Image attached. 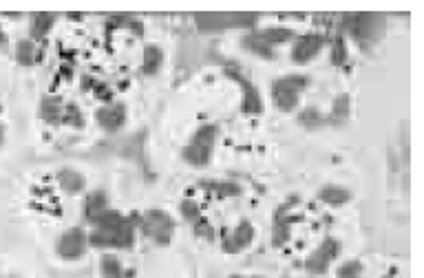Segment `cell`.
Segmentation results:
<instances>
[{
    "label": "cell",
    "instance_id": "1",
    "mask_svg": "<svg viewBox=\"0 0 424 278\" xmlns=\"http://www.w3.org/2000/svg\"><path fill=\"white\" fill-rule=\"evenodd\" d=\"M139 219V214H131L113 228H93L89 232V245L95 249H131L135 245Z\"/></svg>",
    "mask_w": 424,
    "mask_h": 278
},
{
    "label": "cell",
    "instance_id": "2",
    "mask_svg": "<svg viewBox=\"0 0 424 278\" xmlns=\"http://www.w3.org/2000/svg\"><path fill=\"white\" fill-rule=\"evenodd\" d=\"M385 16L380 13H347L343 16V31H347L356 43L367 45L385 34Z\"/></svg>",
    "mask_w": 424,
    "mask_h": 278
},
{
    "label": "cell",
    "instance_id": "3",
    "mask_svg": "<svg viewBox=\"0 0 424 278\" xmlns=\"http://www.w3.org/2000/svg\"><path fill=\"white\" fill-rule=\"evenodd\" d=\"M139 230L155 245L168 247L175 236V221L166 210H146L139 219Z\"/></svg>",
    "mask_w": 424,
    "mask_h": 278
},
{
    "label": "cell",
    "instance_id": "4",
    "mask_svg": "<svg viewBox=\"0 0 424 278\" xmlns=\"http://www.w3.org/2000/svg\"><path fill=\"white\" fill-rule=\"evenodd\" d=\"M225 75L232 78L239 87L243 91V97H241V113L243 115H261L263 113V97L259 93V89L254 87V82L243 73V68L239 64H228L225 66Z\"/></svg>",
    "mask_w": 424,
    "mask_h": 278
},
{
    "label": "cell",
    "instance_id": "5",
    "mask_svg": "<svg viewBox=\"0 0 424 278\" xmlns=\"http://www.w3.org/2000/svg\"><path fill=\"white\" fill-rule=\"evenodd\" d=\"M195 22L202 31H219L228 27H241V29H254L259 22L257 13H212V16H195Z\"/></svg>",
    "mask_w": 424,
    "mask_h": 278
},
{
    "label": "cell",
    "instance_id": "6",
    "mask_svg": "<svg viewBox=\"0 0 424 278\" xmlns=\"http://www.w3.org/2000/svg\"><path fill=\"white\" fill-rule=\"evenodd\" d=\"M89 232H84L82 228H69L64 230L58 241H55V254L62 261H80L84 258V254L89 252Z\"/></svg>",
    "mask_w": 424,
    "mask_h": 278
},
{
    "label": "cell",
    "instance_id": "7",
    "mask_svg": "<svg viewBox=\"0 0 424 278\" xmlns=\"http://www.w3.org/2000/svg\"><path fill=\"white\" fill-rule=\"evenodd\" d=\"M341 252H343V243L334 239V236H327V239H323V243L305 258V272L314 276L325 274L332 263L341 256Z\"/></svg>",
    "mask_w": 424,
    "mask_h": 278
},
{
    "label": "cell",
    "instance_id": "8",
    "mask_svg": "<svg viewBox=\"0 0 424 278\" xmlns=\"http://www.w3.org/2000/svg\"><path fill=\"white\" fill-rule=\"evenodd\" d=\"M325 43H327V36L320 31H309L303 36H296L294 45H292V62L301 64V66L309 64L323 51Z\"/></svg>",
    "mask_w": 424,
    "mask_h": 278
},
{
    "label": "cell",
    "instance_id": "9",
    "mask_svg": "<svg viewBox=\"0 0 424 278\" xmlns=\"http://www.w3.org/2000/svg\"><path fill=\"white\" fill-rule=\"evenodd\" d=\"M254 241V226L250 221H241L232 232H225L223 234V241H221V247L225 254H239L248 249Z\"/></svg>",
    "mask_w": 424,
    "mask_h": 278
},
{
    "label": "cell",
    "instance_id": "10",
    "mask_svg": "<svg viewBox=\"0 0 424 278\" xmlns=\"http://www.w3.org/2000/svg\"><path fill=\"white\" fill-rule=\"evenodd\" d=\"M97 126L106 133H118L126 124V106L122 102H108L95 110Z\"/></svg>",
    "mask_w": 424,
    "mask_h": 278
},
{
    "label": "cell",
    "instance_id": "11",
    "mask_svg": "<svg viewBox=\"0 0 424 278\" xmlns=\"http://www.w3.org/2000/svg\"><path fill=\"white\" fill-rule=\"evenodd\" d=\"M62 113H64V102L58 95H42L38 115L40 119L49 124V126H60L62 124Z\"/></svg>",
    "mask_w": 424,
    "mask_h": 278
},
{
    "label": "cell",
    "instance_id": "12",
    "mask_svg": "<svg viewBox=\"0 0 424 278\" xmlns=\"http://www.w3.org/2000/svg\"><path fill=\"white\" fill-rule=\"evenodd\" d=\"M106 210H108V194L104 190H91L82 201V219L87 224H93Z\"/></svg>",
    "mask_w": 424,
    "mask_h": 278
},
{
    "label": "cell",
    "instance_id": "13",
    "mask_svg": "<svg viewBox=\"0 0 424 278\" xmlns=\"http://www.w3.org/2000/svg\"><path fill=\"white\" fill-rule=\"evenodd\" d=\"M55 20H58L55 13H47V11L31 13V16H29V40H34L36 45L45 43L49 31L53 29Z\"/></svg>",
    "mask_w": 424,
    "mask_h": 278
},
{
    "label": "cell",
    "instance_id": "14",
    "mask_svg": "<svg viewBox=\"0 0 424 278\" xmlns=\"http://www.w3.org/2000/svg\"><path fill=\"white\" fill-rule=\"evenodd\" d=\"M55 179H58V186L66 194H71V197H73V194H82L87 190V177L76 168H60Z\"/></svg>",
    "mask_w": 424,
    "mask_h": 278
},
{
    "label": "cell",
    "instance_id": "15",
    "mask_svg": "<svg viewBox=\"0 0 424 278\" xmlns=\"http://www.w3.org/2000/svg\"><path fill=\"white\" fill-rule=\"evenodd\" d=\"M241 47L248 51V53H252V55H257V58H263V60H274L276 58V51L265 43V40H261V36L257 34V31H248V34H243L241 36Z\"/></svg>",
    "mask_w": 424,
    "mask_h": 278
},
{
    "label": "cell",
    "instance_id": "16",
    "mask_svg": "<svg viewBox=\"0 0 424 278\" xmlns=\"http://www.w3.org/2000/svg\"><path fill=\"white\" fill-rule=\"evenodd\" d=\"M42 60V49L29 38H22L16 43V62L20 66H36Z\"/></svg>",
    "mask_w": 424,
    "mask_h": 278
},
{
    "label": "cell",
    "instance_id": "17",
    "mask_svg": "<svg viewBox=\"0 0 424 278\" xmlns=\"http://www.w3.org/2000/svg\"><path fill=\"white\" fill-rule=\"evenodd\" d=\"M318 201H323L325 205L330 207H343L351 201V192L343 186H336V184H330V186H323L318 190Z\"/></svg>",
    "mask_w": 424,
    "mask_h": 278
},
{
    "label": "cell",
    "instance_id": "18",
    "mask_svg": "<svg viewBox=\"0 0 424 278\" xmlns=\"http://www.w3.org/2000/svg\"><path fill=\"white\" fill-rule=\"evenodd\" d=\"M181 159L186 161L190 168H206L212 159V148L197 146V144H186L181 150Z\"/></svg>",
    "mask_w": 424,
    "mask_h": 278
},
{
    "label": "cell",
    "instance_id": "19",
    "mask_svg": "<svg viewBox=\"0 0 424 278\" xmlns=\"http://www.w3.org/2000/svg\"><path fill=\"white\" fill-rule=\"evenodd\" d=\"M100 274L102 278H135L133 270H126L122 261L115 254H102L100 256Z\"/></svg>",
    "mask_w": 424,
    "mask_h": 278
},
{
    "label": "cell",
    "instance_id": "20",
    "mask_svg": "<svg viewBox=\"0 0 424 278\" xmlns=\"http://www.w3.org/2000/svg\"><path fill=\"white\" fill-rule=\"evenodd\" d=\"M257 34L261 36V40H265L267 45L272 49L278 47V45H285V43H292L296 38V34L290 29V27H281V24H272V27H263V29H257Z\"/></svg>",
    "mask_w": 424,
    "mask_h": 278
},
{
    "label": "cell",
    "instance_id": "21",
    "mask_svg": "<svg viewBox=\"0 0 424 278\" xmlns=\"http://www.w3.org/2000/svg\"><path fill=\"white\" fill-rule=\"evenodd\" d=\"M164 64V51L157 45H146L141 53V71L144 75H157Z\"/></svg>",
    "mask_w": 424,
    "mask_h": 278
},
{
    "label": "cell",
    "instance_id": "22",
    "mask_svg": "<svg viewBox=\"0 0 424 278\" xmlns=\"http://www.w3.org/2000/svg\"><path fill=\"white\" fill-rule=\"evenodd\" d=\"M272 87L281 89V91H288V93H294V95H301L309 87V78L301 75V73H290V75H283V78L274 80Z\"/></svg>",
    "mask_w": 424,
    "mask_h": 278
},
{
    "label": "cell",
    "instance_id": "23",
    "mask_svg": "<svg viewBox=\"0 0 424 278\" xmlns=\"http://www.w3.org/2000/svg\"><path fill=\"white\" fill-rule=\"evenodd\" d=\"M199 186L204 190L215 192L217 197H239V194H243V188L239 186L236 182H217V179H204Z\"/></svg>",
    "mask_w": 424,
    "mask_h": 278
},
{
    "label": "cell",
    "instance_id": "24",
    "mask_svg": "<svg viewBox=\"0 0 424 278\" xmlns=\"http://www.w3.org/2000/svg\"><path fill=\"white\" fill-rule=\"evenodd\" d=\"M217 137H219V126H217V124H202V126L192 133L190 144L206 146V148H215Z\"/></svg>",
    "mask_w": 424,
    "mask_h": 278
},
{
    "label": "cell",
    "instance_id": "25",
    "mask_svg": "<svg viewBox=\"0 0 424 278\" xmlns=\"http://www.w3.org/2000/svg\"><path fill=\"white\" fill-rule=\"evenodd\" d=\"M349 110H351L349 95L347 93L338 95L334 100V104H332V113L327 115V124H345L349 119Z\"/></svg>",
    "mask_w": 424,
    "mask_h": 278
},
{
    "label": "cell",
    "instance_id": "26",
    "mask_svg": "<svg viewBox=\"0 0 424 278\" xmlns=\"http://www.w3.org/2000/svg\"><path fill=\"white\" fill-rule=\"evenodd\" d=\"M272 102L281 113H292V110H296V106H299L301 95H294V93L281 91V89H272Z\"/></svg>",
    "mask_w": 424,
    "mask_h": 278
},
{
    "label": "cell",
    "instance_id": "27",
    "mask_svg": "<svg viewBox=\"0 0 424 278\" xmlns=\"http://www.w3.org/2000/svg\"><path fill=\"white\" fill-rule=\"evenodd\" d=\"M330 60L334 66H345L347 60H349V49H347V43H345V36L338 34L332 38V53H330Z\"/></svg>",
    "mask_w": 424,
    "mask_h": 278
},
{
    "label": "cell",
    "instance_id": "28",
    "mask_svg": "<svg viewBox=\"0 0 424 278\" xmlns=\"http://www.w3.org/2000/svg\"><path fill=\"white\" fill-rule=\"evenodd\" d=\"M62 124L64 126H71V129H84V113L82 108L76 104V102H66L64 104V113H62Z\"/></svg>",
    "mask_w": 424,
    "mask_h": 278
},
{
    "label": "cell",
    "instance_id": "29",
    "mask_svg": "<svg viewBox=\"0 0 424 278\" xmlns=\"http://www.w3.org/2000/svg\"><path fill=\"white\" fill-rule=\"evenodd\" d=\"M299 124H303L305 129H318L323 124H327V115H323L316 106H307L299 113Z\"/></svg>",
    "mask_w": 424,
    "mask_h": 278
},
{
    "label": "cell",
    "instance_id": "30",
    "mask_svg": "<svg viewBox=\"0 0 424 278\" xmlns=\"http://www.w3.org/2000/svg\"><path fill=\"white\" fill-rule=\"evenodd\" d=\"M292 239V224L290 221H274L272 228V245L274 247H283Z\"/></svg>",
    "mask_w": 424,
    "mask_h": 278
},
{
    "label": "cell",
    "instance_id": "31",
    "mask_svg": "<svg viewBox=\"0 0 424 278\" xmlns=\"http://www.w3.org/2000/svg\"><path fill=\"white\" fill-rule=\"evenodd\" d=\"M179 212H181V219L188 221L190 226L195 224L197 219L202 217V210H199V205H197L195 199H183V201L179 203Z\"/></svg>",
    "mask_w": 424,
    "mask_h": 278
},
{
    "label": "cell",
    "instance_id": "32",
    "mask_svg": "<svg viewBox=\"0 0 424 278\" xmlns=\"http://www.w3.org/2000/svg\"><path fill=\"white\" fill-rule=\"evenodd\" d=\"M362 276V263L360 261H345L336 270V278H360Z\"/></svg>",
    "mask_w": 424,
    "mask_h": 278
},
{
    "label": "cell",
    "instance_id": "33",
    "mask_svg": "<svg viewBox=\"0 0 424 278\" xmlns=\"http://www.w3.org/2000/svg\"><path fill=\"white\" fill-rule=\"evenodd\" d=\"M192 232H195V236H199V239H204V241L215 239V228H212V224H210L206 217H199V219L195 221Z\"/></svg>",
    "mask_w": 424,
    "mask_h": 278
},
{
    "label": "cell",
    "instance_id": "34",
    "mask_svg": "<svg viewBox=\"0 0 424 278\" xmlns=\"http://www.w3.org/2000/svg\"><path fill=\"white\" fill-rule=\"evenodd\" d=\"M93 95L100 97L104 104L113 102V91L104 85V82H95V85H93Z\"/></svg>",
    "mask_w": 424,
    "mask_h": 278
},
{
    "label": "cell",
    "instance_id": "35",
    "mask_svg": "<svg viewBox=\"0 0 424 278\" xmlns=\"http://www.w3.org/2000/svg\"><path fill=\"white\" fill-rule=\"evenodd\" d=\"M5 139H7V126L5 124H0V148L5 146Z\"/></svg>",
    "mask_w": 424,
    "mask_h": 278
},
{
    "label": "cell",
    "instance_id": "36",
    "mask_svg": "<svg viewBox=\"0 0 424 278\" xmlns=\"http://www.w3.org/2000/svg\"><path fill=\"white\" fill-rule=\"evenodd\" d=\"M7 45H9V38H7V34L5 31H0V49H7Z\"/></svg>",
    "mask_w": 424,
    "mask_h": 278
},
{
    "label": "cell",
    "instance_id": "37",
    "mask_svg": "<svg viewBox=\"0 0 424 278\" xmlns=\"http://www.w3.org/2000/svg\"><path fill=\"white\" fill-rule=\"evenodd\" d=\"M230 278H246V276H239V274H234V276H230Z\"/></svg>",
    "mask_w": 424,
    "mask_h": 278
},
{
    "label": "cell",
    "instance_id": "38",
    "mask_svg": "<svg viewBox=\"0 0 424 278\" xmlns=\"http://www.w3.org/2000/svg\"><path fill=\"white\" fill-rule=\"evenodd\" d=\"M254 278H261V276H254Z\"/></svg>",
    "mask_w": 424,
    "mask_h": 278
}]
</instances>
